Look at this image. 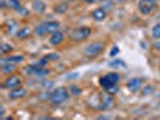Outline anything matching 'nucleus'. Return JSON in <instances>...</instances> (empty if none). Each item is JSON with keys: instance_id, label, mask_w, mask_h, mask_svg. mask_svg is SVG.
Returning a JSON list of instances; mask_svg holds the SVG:
<instances>
[{"instance_id": "f257e3e1", "label": "nucleus", "mask_w": 160, "mask_h": 120, "mask_svg": "<svg viewBox=\"0 0 160 120\" xmlns=\"http://www.w3.org/2000/svg\"><path fill=\"white\" fill-rule=\"evenodd\" d=\"M59 28H60V23L58 21H48V22H43L40 25H38L34 32L38 36H45L47 34H53V32L58 31Z\"/></svg>"}, {"instance_id": "f03ea898", "label": "nucleus", "mask_w": 160, "mask_h": 120, "mask_svg": "<svg viewBox=\"0 0 160 120\" xmlns=\"http://www.w3.org/2000/svg\"><path fill=\"white\" fill-rule=\"evenodd\" d=\"M69 94H70V91L65 87H58L49 94V101L54 106H59L69 98Z\"/></svg>"}, {"instance_id": "7ed1b4c3", "label": "nucleus", "mask_w": 160, "mask_h": 120, "mask_svg": "<svg viewBox=\"0 0 160 120\" xmlns=\"http://www.w3.org/2000/svg\"><path fill=\"white\" fill-rule=\"evenodd\" d=\"M90 34H92V29L89 26H80L70 34V40L72 42H82L87 40L90 36Z\"/></svg>"}, {"instance_id": "20e7f679", "label": "nucleus", "mask_w": 160, "mask_h": 120, "mask_svg": "<svg viewBox=\"0 0 160 120\" xmlns=\"http://www.w3.org/2000/svg\"><path fill=\"white\" fill-rule=\"evenodd\" d=\"M104 49H105V43L101 42V41H98V42H93V43L88 45L87 47L84 48L83 52L89 58H95L99 54H101Z\"/></svg>"}, {"instance_id": "39448f33", "label": "nucleus", "mask_w": 160, "mask_h": 120, "mask_svg": "<svg viewBox=\"0 0 160 120\" xmlns=\"http://www.w3.org/2000/svg\"><path fill=\"white\" fill-rule=\"evenodd\" d=\"M120 80V76L117 73V72H108L104 74L100 79H99V84L102 87V88H107L110 85H113V84H118Z\"/></svg>"}, {"instance_id": "423d86ee", "label": "nucleus", "mask_w": 160, "mask_h": 120, "mask_svg": "<svg viewBox=\"0 0 160 120\" xmlns=\"http://www.w3.org/2000/svg\"><path fill=\"white\" fill-rule=\"evenodd\" d=\"M157 5H158L157 0H140L137 4V8H138L141 15L146 16V15L152 13L157 8Z\"/></svg>"}, {"instance_id": "0eeeda50", "label": "nucleus", "mask_w": 160, "mask_h": 120, "mask_svg": "<svg viewBox=\"0 0 160 120\" xmlns=\"http://www.w3.org/2000/svg\"><path fill=\"white\" fill-rule=\"evenodd\" d=\"M22 77L18 76V74H11V76H8L4 82H2V89H8V90H12V89H16L18 87H22Z\"/></svg>"}, {"instance_id": "6e6552de", "label": "nucleus", "mask_w": 160, "mask_h": 120, "mask_svg": "<svg viewBox=\"0 0 160 120\" xmlns=\"http://www.w3.org/2000/svg\"><path fill=\"white\" fill-rule=\"evenodd\" d=\"M142 83H143V80L141 79V78H138V77H134V78H131V79L128 80V83H127V88L130 93H136L138 91L141 87H142Z\"/></svg>"}, {"instance_id": "1a4fd4ad", "label": "nucleus", "mask_w": 160, "mask_h": 120, "mask_svg": "<svg viewBox=\"0 0 160 120\" xmlns=\"http://www.w3.org/2000/svg\"><path fill=\"white\" fill-rule=\"evenodd\" d=\"M28 94V90L27 89H24L23 87H18L16 89H12V90H10V93H8V98H11V100H18V98H23L25 97Z\"/></svg>"}, {"instance_id": "9d476101", "label": "nucleus", "mask_w": 160, "mask_h": 120, "mask_svg": "<svg viewBox=\"0 0 160 120\" xmlns=\"http://www.w3.org/2000/svg\"><path fill=\"white\" fill-rule=\"evenodd\" d=\"M92 17L96 22H102L107 17V11L104 7H96L92 11Z\"/></svg>"}, {"instance_id": "9b49d317", "label": "nucleus", "mask_w": 160, "mask_h": 120, "mask_svg": "<svg viewBox=\"0 0 160 120\" xmlns=\"http://www.w3.org/2000/svg\"><path fill=\"white\" fill-rule=\"evenodd\" d=\"M1 6H2V8L8 7L11 10H15V11H19L22 8V4L19 0H2Z\"/></svg>"}, {"instance_id": "f8f14e48", "label": "nucleus", "mask_w": 160, "mask_h": 120, "mask_svg": "<svg viewBox=\"0 0 160 120\" xmlns=\"http://www.w3.org/2000/svg\"><path fill=\"white\" fill-rule=\"evenodd\" d=\"M64 39H65L64 32L58 30V31L53 32L52 36L49 37V43H51L52 46H58V45H60V43L64 41Z\"/></svg>"}, {"instance_id": "ddd939ff", "label": "nucleus", "mask_w": 160, "mask_h": 120, "mask_svg": "<svg viewBox=\"0 0 160 120\" xmlns=\"http://www.w3.org/2000/svg\"><path fill=\"white\" fill-rule=\"evenodd\" d=\"M32 11H34V12H36V13L41 15V13H43V12L46 11L47 5H46L42 0H34V1H32Z\"/></svg>"}, {"instance_id": "4468645a", "label": "nucleus", "mask_w": 160, "mask_h": 120, "mask_svg": "<svg viewBox=\"0 0 160 120\" xmlns=\"http://www.w3.org/2000/svg\"><path fill=\"white\" fill-rule=\"evenodd\" d=\"M16 64L11 63H1V73L2 74H12L16 71Z\"/></svg>"}, {"instance_id": "2eb2a0df", "label": "nucleus", "mask_w": 160, "mask_h": 120, "mask_svg": "<svg viewBox=\"0 0 160 120\" xmlns=\"http://www.w3.org/2000/svg\"><path fill=\"white\" fill-rule=\"evenodd\" d=\"M30 35H32V30H30L29 28H27V26L21 28L19 30L16 31V37L19 39V40H25V39L30 37Z\"/></svg>"}, {"instance_id": "dca6fc26", "label": "nucleus", "mask_w": 160, "mask_h": 120, "mask_svg": "<svg viewBox=\"0 0 160 120\" xmlns=\"http://www.w3.org/2000/svg\"><path fill=\"white\" fill-rule=\"evenodd\" d=\"M24 60L23 55H8L5 56L1 63H11V64H19Z\"/></svg>"}, {"instance_id": "f3484780", "label": "nucleus", "mask_w": 160, "mask_h": 120, "mask_svg": "<svg viewBox=\"0 0 160 120\" xmlns=\"http://www.w3.org/2000/svg\"><path fill=\"white\" fill-rule=\"evenodd\" d=\"M108 65H110L111 67H113V69H125V67H127L125 61H123V60H120V59L112 60V61H110Z\"/></svg>"}, {"instance_id": "a211bd4d", "label": "nucleus", "mask_w": 160, "mask_h": 120, "mask_svg": "<svg viewBox=\"0 0 160 120\" xmlns=\"http://www.w3.org/2000/svg\"><path fill=\"white\" fill-rule=\"evenodd\" d=\"M104 90H105V93H107V94H110V95L113 96L119 93V85H118V84H113V85H110V87L105 88Z\"/></svg>"}, {"instance_id": "6ab92c4d", "label": "nucleus", "mask_w": 160, "mask_h": 120, "mask_svg": "<svg viewBox=\"0 0 160 120\" xmlns=\"http://www.w3.org/2000/svg\"><path fill=\"white\" fill-rule=\"evenodd\" d=\"M68 8H69V5H68L66 2H63V4L57 5L56 8H54V11H56L57 13H64V12L68 11Z\"/></svg>"}, {"instance_id": "aec40b11", "label": "nucleus", "mask_w": 160, "mask_h": 120, "mask_svg": "<svg viewBox=\"0 0 160 120\" xmlns=\"http://www.w3.org/2000/svg\"><path fill=\"white\" fill-rule=\"evenodd\" d=\"M6 29H8V32L13 34L15 30L17 29V23L15 21H8V23H6Z\"/></svg>"}, {"instance_id": "412c9836", "label": "nucleus", "mask_w": 160, "mask_h": 120, "mask_svg": "<svg viewBox=\"0 0 160 120\" xmlns=\"http://www.w3.org/2000/svg\"><path fill=\"white\" fill-rule=\"evenodd\" d=\"M12 49H13V48H12V46H11L10 43H2V45H1V48H0V52H1L2 55H5V54L10 53Z\"/></svg>"}, {"instance_id": "4be33fe9", "label": "nucleus", "mask_w": 160, "mask_h": 120, "mask_svg": "<svg viewBox=\"0 0 160 120\" xmlns=\"http://www.w3.org/2000/svg\"><path fill=\"white\" fill-rule=\"evenodd\" d=\"M153 39H160V23L155 24L152 29Z\"/></svg>"}, {"instance_id": "5701e85b", "label": "nucleus", "mask_w": 160, "mask_h": 120, "mask_svg": "<svg viewBox=\"0 0 160 120\" xmlns=\"http://www.w3.org/2000/svg\"><path fill=\"white\" fill-rule=\"evenodd\" d=\"M153 91H154V88H153L152 85H144V88L142 89V95H151V94H153Z\"/></svg>"}, {"instance_id": "b1692460", "label": "nucleus", "mask_w": 160, "mask_h": 120, "mask_svg": "<svg viewBox=\"0 0 160 120\" xmlns=\"http://www.w3.org/2000/svg\"><path fill=\"white\" fill-rule=\"evenodd\" d=\"M118 53H119V47H118V46H113L112 49L110 50V56H111V58H114Z\"/></svg>"}, {"instance_id": "393cba45", "label": "nucleus", "mask_w": 160, "mask_h": 120, "mask_svg": "<svg viewBox=\"0 0 160 120\" xmlns=\"http://www.w3.org/2000/svg\"><path fill=\"white\" fill-rule=\"evenodd\" d=\"M45 58H46L47 61H49V60H57V59H59V55L58 54H47Z\"/></svg>"}, {"instance_id": "a878e982", "label": "nucleus", "mask_w": 160, "mask_h": 120, "mask_svg": "<svg viewBox=\"0 0 160 120\" xmlns=\"http://www.w3.org/2000/svg\"><path fill=\"white\" fill-rule=\"evenodd\" d=\"M70 91H71V93L73 94V95H80V94H81V89L76 88V87H73V85L71 87V89H70Z\"/></svg>"}, {"instance_id": "bb28decb", "label": "nucleus", "mask_w": 160, "mask_h": 120, "mask_svg": "<svg viewBox=\"0 0 160 120\" xmlns=\"http://www.w3.org/2000/svg\"><path fill=\"white\" fill-rule=\"evenodd\" d=\"M84 1H86V2H88V4H92V2H94L95 0H84Z\"/></svg>"}, {"instance_id": "cd10ccee", "label": "nucleus", "mask_w": 160, "mask_h": 120, "mask_svg": "<svg viewBox=\"0 0 160 120\" xmlns=\"http://www.w3.org/2000/svg\"><path fill=\"white\" fill-rule=\"evenodd\" d=\"M117 1H119V2H124V1H127V0H117Z\"/></svg>"}]
</instances>
